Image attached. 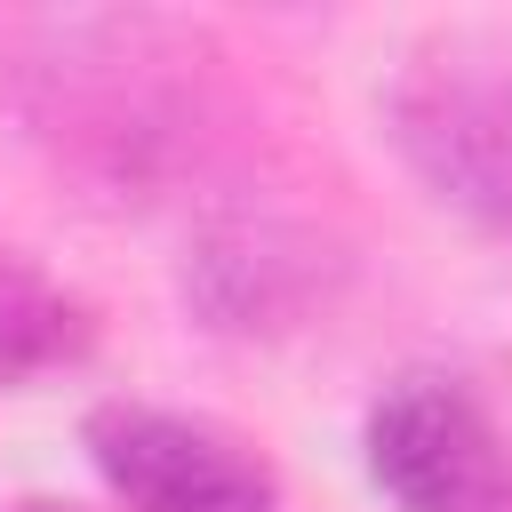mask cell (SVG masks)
Wrapping results in <instances>:
<instances>
[{"instance_id": "6da1fadb", "label": "cell", "mask_w": 512, "mask_h": 512, "mask_svg": "<svg viewBox=\"0 0 512 512\" xmlns=\"http://www.w3.org/2000/svg\"><path fill=\"white\" fill-rule=\"evenodd\" d=\"M224 56L208 32L152 8H64L0 32V104L16 128L104 200H168L232 144Z\"/></svg>"}, {"instance_id": "7a4b0ae2", "label": "cell", "mask_w": 512, "mask_h": 512, "mask_svg": "<svg viewBox=\"0 0 512 512\" xmlns=\"http://www.w3.org/2000/svg\"><path fill=\"white\" fill-rule=\"evenodd\" d=\"M384 136L408 176L512 248V72L480 48H424L384 88Z\"/></svg>"}, {"instance_id": "3957f363", "label": "cell", "mask_w": 512, "mask_h": 512, "mask_svg": "<svg viewBox=\"0 0 512 512\" xmlns=\"http://www.w3.org/2000/svg\"><path fill=\"white\" fill-rule=\"evenodd\" d=\"M360 448L392 512H512V432L456 376H400Z\"/></svg>"}, {"instance_id": "277c9868", "label": "cell", "mask_w": 512, "mask_h": 512, "mask_svg": "<svg viewBox=\"0 0 512 512\" xmlns=\"http://www.w3.org/2000/svg\"><path fill=\"white\" fill-rule=\"evenodd\" d=\"M80 448L128 512H280L272 464L208 416L104 400V408H88Z\"/></svg>"}, {"instance_id": "5b68a950", "label": "cell", "mask_w": 512, "mask_h": 512, "mask_svg": "<svg viewBox=\"0 0 512 512\" xmlns=\"http://www.w3.org/2000/svg\"><path fill=\"white\" fill-rule=\"evenodd\" d=\"M344 288V256L296 216H224L184 248V304L216 336H288Z\"/></svg>"}, {"instance_id": "8992f818", "label": "cell", "mask_w": 512, "mask_h": 512, "mask_svg": "<svg viewBox=\"0 0 512 512\" xmlns=\"http://www.w3.org/2000/svg\"><path fill=\"white\" fill-rule=\"evenodd\" d=\"M88 344H96V312L16 248H0V392H24L88 360Z\"/></svg>"}, {"instance_id": "52a82bcc", "label": "cell", "mask_w": 512, "mask_h": 512, "mask_svg": "<svg viewBox=\"0 0 512 512\" xmlns=\"http://www.w3.org/2000/svg\"><path fill=\"white\" fill-rule=\"evenodd\" d=\"M8 512H64V504H40V496H32V504H8Z\"/></svg>"}]
</instances>
